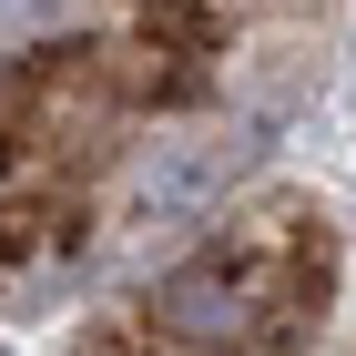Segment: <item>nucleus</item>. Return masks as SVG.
I'll use <instances>...</instances> for the list:
<instances>
[{
	"mask_svg": "<svg viewBox=\"0 0 356 356\" xmlns=\"http://www.w3.org/2000/svg\"><path fill=\"white\" fill-rule=\"evenodd\" d=\"M254 163V133H214V143H153V163L133 173V214L143 224H184L193 204H214L224 173Z\"/></svg>",
	"mask_w": 356,
	"mask_h": 356,
	"instance_id": "1",
	"label": "nucleus"
}]
</instances>
